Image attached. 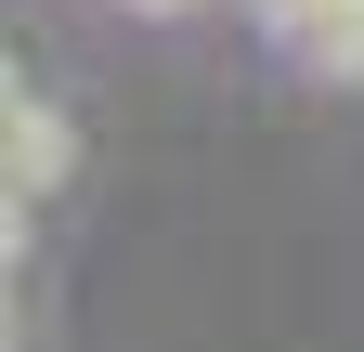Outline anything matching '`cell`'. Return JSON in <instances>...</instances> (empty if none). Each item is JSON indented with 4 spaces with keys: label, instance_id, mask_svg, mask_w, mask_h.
<instances>
[{
    "label": "cell",
    "instance_id": "6da1fadb",
    "mask_svg": "<svg viewBox=\"0 0 364 352\" xmlns=\"http://www.w3.org/2000/svg\"><path fill=\"white\" fill-rule=\"evenodd\" d=\"M0 170H14V209H39L65 183V118L39 105V92H14V130H0Z\"/></svg>",
    "mask_w": 364,
    "mask_h": 352
}]
</instances>
